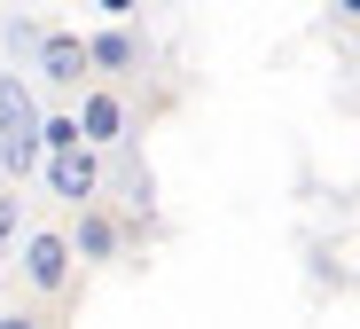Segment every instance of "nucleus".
Segmentation results:
<instances>
[{
    "mask_svg": "<svg viewBox=\"0 0 360 329\" xmlns=\"http://www.w3.org/2000/svg\"><path fill=\"white\" fill-rule=\"evenodd\" d=\"M39 165V110L16 79H0V188H16Z\"/></svg>",
    "mask_w": 360,
    "mask_h": 329,
    "instance_id": "1",
    "label": "nucleus"
},
{
    "mask_svg": "<svg viewBox=\"0 0 360 329\" xmlns=\"http://www.w3.org/2000/svg\"><path fill=\"white\" fill-rule=\"evenodd\" d=\"M24 283H32L39 306H63V298H71V283H79V251H71L63 228H32V235H24Z\"/></svg>",
    "mask_w": 360,
    "mask_h": 329,
    "instance_id": "2",
    "label": "nucleus"
},
{
    "mask_svg": "<svg viewBox=\"0 0 360 329\" xmlns=\"http://www.w3.org/2000/svg\"><path fill=\"white\" fill-rule=\"evenodd\" d=\"M39 157H47V196H63V204L102 196V157H94V142H55V149H39Z\"/></svg>",
    "mask_w": 360,
    "mask_h": 329,
    "instance_id": "3",
    "label": "nucleus"
},
{
    "mask_svg": "<svg viewBox=\"0 0 360 329\" xmlns=\"http://www.w3.org/2000/svg\"><path fill=\"white\" fill-rule=\"evenodd\" d=\"M79 142H94V149H117V142H126V94H117L110 79L102 87H86V102H79Z\"/></svg>",
    "mask_w": 360,
    "mask_h": 329,
    "instance_id": "4",
    "label": "nucleus"
},
{
    "mask_svg": "<svg viewBox=\"0 0 360 329\" xmlns=\"http://www.w3.org/2000/svg\"><path fill=\"white\" fill-rule=\"evenodd\" d=\"M71 212H79V228H63V235H71V251H79V259H94V267H102V259L126 251V228H117V220L94 204V196H86V204H71Z\"/></svg>",
    "mask_w": 360,
    "mask_h": 329,
    "instance_id": "5",
    "label": "nucleus"
},
{
    "mask_svg": "<svg viewBox=\"0 0 360 329\" xmlns=\"http://www.w3.org/2000/svg\"><path fill=\"white\" fill-rule=\"evenodd\" d=\"M134 63H141V39H134L126 24H110V32L86 39V79H126Z\"/></svg>",
    "mask_w": 360,
    "mask_h": 329,
    "instance_id": "6",
    "label": "nucleus"
},
{
    "mask_svg": "<svg viewBox=\"0 0 360 329\" xmlns=\"http://www.w3.org/2000/svg\"><path fill=\"white\" fill-rule=\"evenodd\" d=\"M39 79L47 87H79L86 79V39L79 32H39Z\"/></svg>",
    "mask_w": 360,
    "mask_h": 329,
    "instance_id": "7",
    "label": "nucleus"
},
{
    "mask_svg": "<svg viewBox=\"0 0 360 329\" xmlns=\"http://www.w3.org/2000/svg\"><path fill=\"white\" fill-rule=\"evenodd\" d=\"M55 142H79V125L71 118H39V149H55Z\"/></svg>",
    "mask_w": 360,
    "mask_h": 329,
    "instance_id": "8",
    "label": "nucleus"
},
{
    "mask_svg": "<svg viewBox=\"0 0 360 329\" xmlns=\"http://www.w3.org/2000/svg\"><path fill=\"white\" fill-rule=\"evenodd\" d=\"M8 243H16V196H0V259H8Z\"/></svg>",
    "mask_w": 360,
    "mask_h": 329,
    "instance_id": "9",
    "label": "nucleus"
},
{
    "mask_svg": "<svg viewBox=\"0 0 360 329\" xmlns=\"http://www.w3.org/2000/svg\"><path fill=\"white\" fill-rule=\"evenodd\" d=\"M94 8H102V16H110V24H126V16H134V8H141V0H94Z\"/></svg>",
    "mask_w": 360,
    "mask_h": 329,
    "instance_id": "10",
    "label": "nucleus"
},
{
    "mask_svg": "<svg viewBox=\"0 0 360 329\" xmlns=\"http://www.w3.org/2000/svg\"><path fill=\"white\" fill-rule=\"evenodd\" d=\"M337 16H345V24H352V0H337Z\"/></svg>",
    "mask_w": 360,
    "mask_h": 329,
    "instance_id": "11",
    "label": "nucleus"
}]
</instances>
